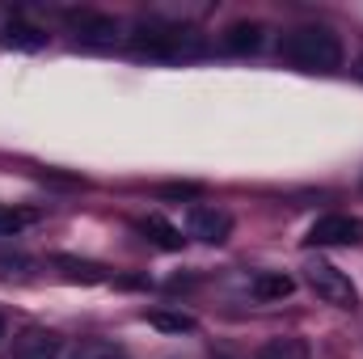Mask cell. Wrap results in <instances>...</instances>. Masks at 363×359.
<instances>
[{"label": "cell", "instance_id": "1", "mask_svg": "<svg viewBox=\"0 0 363 359\" xmlns=\"http://www.w3.org/2000/svg\"><path fill=\"white\" fill-rule=\"evenodd\" d=\"M279 55L300 68V72H338L347 51H342V38L330 30V26H317V21H304V26H291L279 34Z\"/></svg>", "mask_w": 363, "mask_h": 359}, {"label": "cell", "instance_id": "2", "mask_svg": "<svg viewBox=\"0 0 363 359\" xmlns=\"http://www.w3.org/2000/svg\"><path fill=\"white\" fill-rule=\"evenodd\" d=\"M127 47L140 55V60H182V55H199V38L174 30V26H157V21H144L127 34Z\"/></svg>", "mask_w": 363, "mask_h": 359}, {"label": "cell", "instance_id": "3", "mask_svg": "<svg viewBox=\"0 0 363 359\" xmlns=\"http://www.w3.org/2000/svg\"><path fill=\"white\" fill-rule=\"evenodd\" d=\"M304 283L317 292V300H325L334 309H355L359 304V287L351 283V275L338 270L334 263H325V258H317V263L304 267Z\"/></svg>", "mask_w": 363, "mask_h": 359}, {"label": "cell", "instance_id": "4", "mask_svg": "<svg viewBox=\"0 0 363 359\" xmlns=\"http://www.w3.org/2000/svg\"><path fill=\"white\" fill-rule=\"evenodd\" d=\"M304 245H325V250H347V245H363V220L351 211H330L321 220L308 224Z\"/></svg>", "mask_w": 363, "mask_h": 359}, {"label": "cell", "instance_id": "5", "mask_svg": "<svg viewBox=\"0 0 363 359\" xmlns=\"http://www.w3.org/2000/svg\"><path fill=\"white\" fill-rule=\"evenodd\" d=\"M64 355V338L47 326H26L21 334H13V359H60Z\"/></svg>", "mask_w": 363, "mask_h": 359}, {"label": "cell", "instance_id": "6", "mask_svg": "<svg viewBox=\"0 0 363 359\" xmlns=\"http://www.w3.org/2000/svg\"><path fill=\"white\" fill-rule=\"evenodd\" d=\"M190 237L203 241V245H224L233 237V216L224 207H194L190 211Z\"/></svg>", "mask_w": 363, "mask_h": 359}, {"label": "cell", "instance_id": "7", "mask_svg": "<svg viewBox=\"0 0 363 359\" xmlns=\"http://www.w3.org/2000/svg\"><path fill=\"white\" fill-rule=\"evenodd\" d=\"M123 38V26L106 13H81L77 17V43L85 47H114Z\"/></svg>", "mask_w": 363, "mask_h": 359}, {"label": "cell", "instance_id": "8", "mask_svg": "<svg viewBox=\"0 0 363 359\" xmlns=\"http://www.w3.org/2000/svg\"><path fill=\"white\" fill-rule=\"evenodd\" d=\"M47 30H38L34 21H21V17H13L4 30H0V47H9V51H43L47 47Z\"/></svg>", "mask_w": 363, "mask_h": 359}, {"label": "cell", "instance_id": "9", "mask_svg": "<svg viewBox=\"0 0 363 359\" xmlns=\"http://www.w3.org/2000/svg\"><path fill=\"white\" fill-rule=\"evenodd\" d=\"M262 43H267V30L258 21H233L224 30V47L233 55H254V51H262Z\"/></svg>", "mask_w": 363, "mask_h": 359}, {"label": "cell", "instance_id": "10", "mask_svg": "<svg viewBox=\"0 0 363 359\" xmlns=\"http://www.w3.org/2000/svg\"><path fill=\"white\" fill-rule=\"evenodd\" d=\"M291 292H296V279L283 275V270H258V275L250 279V296H254V300H283V296H291Z\"/></svg>", "mask_w": 363, "mask_h": 359}, {"label": "cell", "instance_id": "11", "mask_svg": "<svg viewBox=\"0 0 363 359\" xmlns=\"http://www.w3.org/2000/svg\"><path fill=\"white\" fill-rule=\"evenodd\" d=\"M55 267L64 270V279H72V283H110L114 279V270L85 263V258H72V254H55Z\"/></svg>", "mask_w": 363, "mask_h": 359}, {"label": "cell", "instance_id": "12", "mask_svg": "<svg viewBox=\"0 0 363 359\" xmlns=\"http://www.w3.org/2000/svg\"><path fill=\"white\" fill-rule=\"evenodd\" d=\"M140 233H144L152 245H161V250H182V245H186L182 228L178 224H169L165 216H144V220H140Z\"/></svg>", "mask_w": 363, "mask_h": 359}, {"label": "cell", "instance_id": "13", "mask_svg": "<svg viewBox=\"0 0 363 359\" xmlns=\"http://www.w3.org/2000/svg\"><path fill=\"white\" fill-rule=\"evenodd\" d=\"M254 359H308V343L304 338H271L258 347Z\"/></svg>", "mask_w": 363, "mask_h": 359}, {"label": "cell", "instance_id": "14", "mask_svg": "<svg viewBox=\"0 0 363 359\" xmlns=\"http://www.w3.org/2000/svg\"><path fill=\"white\" fill-rule=\"evenodd\" d=\"M144 321L157 326V330H165V334H190V330H194V317H190V313H165V309L144 313Z\"/></svg>", "mask_w": 363, "mask_h": 359}, {"label": "cell", "instance_id": "15", "mask_svg": "<svg viewBox=\"0 0 363 359\" xmlns=\"http://www.w3.org/2000/svg\"><path fill=\"white\" fill-rule=\"evenodd\" d=\"M30 224H34V211L0 203V237H17V233H21V228H30Z\"/></svg>", "mask_w": 363, "mask_h": 359}, {"label": "cell", "instance_id": "16", "mask_svg": "<svg viewBox=\"0 0 363 359\" xmlns=\"http://www.w3.org/2000/svg\"><path fill=\"white\" fill-rule=\"evenodd\" d=\"M68 359H123V351L114 343H85L77 355H68Z\"/></svg>", "mask_w": 363, "mask_h": 359}, {"label": "cell", "instance_id": "17", "mask_svg": "<svg viewBox=\"0 0 363 359\" xmlns=\"http://www.w3.org/2000/svg\"><path fill=\"white\" fill-rule=\"evenodd\" d=\"M26 267H30L26 258H0V270H4V275H13V270H17V275H26Z\"/></svg>", "mask_w": 363, "mask_h": 359}, {"label": "cell", "instance_id": "18", "mask_svg": "<svg viewBox=\"0 0 363 359\" xmlns=\"http://www.w3.org/2000/svg\"><path fill=\"white\" fill-rule=\"evenodd\" d=\"M4 334H9V326H4V317H0V343H4Z\"/></svg>", "mask_w": 363, "mask_h": 359}, {"label": "cell", "instance_id": "19", "mask_svg": "<svg viewBox=\"0 0 363 359\" xmlns=\"http://www.w3.org/2000/svg\"><path fill=\"white\" fill-rule=\"evenodd\" d=\"M355 72H359V81H363V55H359V64H355Z\"/></svg>", "mask_w": 363, "mask_h": 359}]
</instances>
